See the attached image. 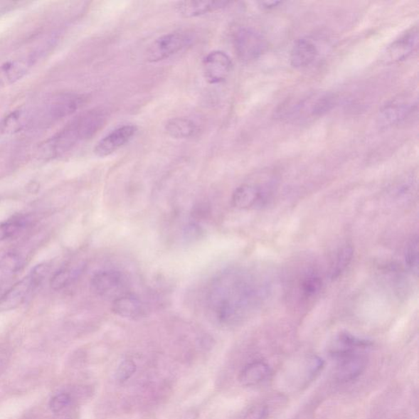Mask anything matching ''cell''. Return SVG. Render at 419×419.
<instances>
[{
  "label": "cell",
  "mask_w": 419,
  "mask_h": 419,
  "mask_svg": "<svg viewBox=\"0 0 419 419\" xmlns=\"http://www.w3.org/2000/svg\"><path fill=\"white\" fill-rule=\"evenodd\" d=\"M255 292L246 277L228 273L212 285L209 297L211 312L219 323L235 324L253 306Z\"/></svg>",
  "instance_id": "obj_1"
},
{
  "label": "cell",
  "mask_w": 419,
  "mask_h": 419,
  "mask_svg": "<svg viewBox=\"0 0 419 419\" xmlns=\"http://www.w3.org/2000/svg\"><path fill=\"white\" fill-rule=\"evenodd\" d=\"M107 121V114L102 108H95L80 114L55 137L43 145V154L57 157L72 150L79 143L94 137L105 126Z\"/></svg>",
  "instance_id": "obj_2"
},
{
  "label": "cell",
  "mask_w": 419,
  "mask_h": 419,
  "mask_svg": "<svg viewBox=\"0 0 419 419\" xmlns=\"http://www.w3.org/2000/svg\"><path fill=\"white\" fill-rule=\"evenodd\" d=\"M335 101L334 95L322 92L301 100L287 102L277 112L281 119L301 121L323 116L334 107Z\"/></svg>",
  "instance_id": "obj_3"
},
{
  "label": "cell",
  "mask_w": 419,
  "mask_h": 419,
  "mask_svg": "<svg viewBox=\"0 0 419 419\" xmlns=\"http://www.w3.org/2000/svg\"><path fill=\"white\" fill-rule=\"evenodd\" d=\"M233 46L238 58L244 63H250L263 55L268 43L257 31L241 28L233 36Z\"/></svg>",
  "instance_id": "obj_4"
},
{
  "label": "cell",
  "mask_w": 419,
  "mask_h": 419,
  "mask_svg": "<svg viewBox=\"0 0 419 419\" xmlns=\"http://www.w3.org/2000/svg\"><path fill=\"white\" fill-rule=\"evenodd\" d=\"M91 286L97 295L112 302L128 294L127 277L116 270L97 272L92 277Z\"/></svg>",
  "instance_id": "obj_5"
},
{
  "label": "cell",
  "mask_w": 419,
  "mask_h": 419,
  "mask_svg": "<svg viewBox=\"0 0 419 419\" xmlns=\"http://www.w3.org/2000/svg\"><path fill=\"white\" fill-rule=\"evenodd\" d=\"M192 41V37L184 32H175L163 36L152 43L146 53L149 63L162 61L181 51Z\"/></svg>",
  "instance_id": "obj_6"
},
{
  "label": "cell",
  "mask_w": 419,
  "mask_h": 419,
  "mask_svg": "<svg viewBox=\"0 0 419 419\" xmlns=\"http://www.w3.org/2000/svg\"><path fill=\"white\" fill-rule=\"evenodd\" d=\"M43 280L36 272L31 270V274L23 280L16 282L9 290L0 297V312H10L23 304L31 292L39 286Z\"/></svg>",
  "instance_id": "obj_7"
},
{
  "label": "cell",
  "mask_w": 419,
  "mask_h": 419,
  "mask_svg": "<svg viewBox=\"0 0 419 419\" xmlns=\"http://www.w3.org/2000/svg\"><path fill=\"white\" fill-rule=\"evenodd\" d=\"M270 195L269 184H245L232 196V204L238 209L260 208L265 206Z\"/></svg>",
  "instance_id": "obj_8"
},
{
  "label": "cell",
  "mask_w": 419,
  "mask_h": 419,
  "mask_svg": "<svg viewBox=\"0 0 419 419\" xmlns=\"http://www.w3.org/2000/svg\"><path fill=\"white\" fill-rule=\"evenodd\" d=\"M203 72L206 80L211 84H219L230 75L233 63L225 52H211L203 60Z\"/></svg>",
  "instance_id": "obj_9"
},
{
  "label": "cell",
  "mask_w": 419,
  "mask_h": 419,
  "mask_svg": "<svg viewBox=\"0 0 419 419\" xmlns=\"http://www.w3.org/2000/svg\"><path fill=\"white\" fill-rule=\"evenodd\" d=\"M137 132V127L133 124H127L113 130L106 137L97 144L95 148V154L97 157H105L110 156L114 152L121 149L132 140Z\"/></svg>",
  "instance_id": "obj_10"
},
{
  "label": "cell",
  "mask_w": 419,
  "mask_h": 419,
  "mask_svg": "<svg viewBox=\"0 0 419 419\" xmlns=\"http://www.w3.org/2000/svg\"><path fill=\"white\" fill-rule=\"evenodd\" d=\"M418 41V31L417 27H413L386 48L383 56V61L395 63L405 60L415 50Z\"/></svg>",
  "instance_id": "obj_11"
},
{
  "label": "cell",
  "mask_w": 419,
  "mask_h": 419,
  "mask_svg": "<svg viewBox=\"0 0 419 419\" xmlns=\"http://www.w3.org/2000/svg\"><path fill=\"white\" fill-rule=\"evenodd\" d=\"M368 359L361 352L351 354L339 360L336 377L340 382L347 383L356 380L367 367Z\"/></svg>",
  "instance_id": "obj_12"
},
{
  "label": "cell",
  "mask_w": 419,
  "mask_h": 419,
  "mask_svg": "<svg viewBox=\"0 0 419 419\" xmlns=\"http://www.w3.org/2000/svg\"><path fill=\"white\" fill-rule=\"evenodd\" d=\"M319 55L317 41L312 37H304L297 41L291 52V64L295 68H306L312 65Z\"/></svg>",
  "instance_id": "obj_13"
},
{
  "label": "cell",
  "mask_w": 419,
  "mask_h": 419,
  "mask_svg": "<svg viewBox=\"0 0 419 419\" xmlns=\"http://www.w3.org/2000/svg\"><path fill=\"white\" fill-rule=\"evenodd\" d=\"M34 56L13 60L0 66V87L12 85L23 78L33 67Z\"/></svg>",
  "instance_id": "obj_14"
},
{
  "label": "cell",
  "mask_w": 419,
  "mask_h": 419,
  "mask_svg": "<svg viewBox=\"0 0 419 419\" xmlns=\"http://www.w3.org/2000/svg\"><path fill=\"white\" fill-rule=\"evenodd\" d=\"M370 345V342L366 340L358 339L349 334H341L331 346L329 351L331 355L339 361L351 354L361 352L367 349Z\"/></svg>",
  "instance_id": "obj_15"
},
{
  "label": "cell",
  "mask_w": 419,
  "mask_h": 419,
  "mask_svg": "<svg viewBox=\"0 0 419 419\" xmlns=\"http://www.w3.org/2000/svg\"><path fill=\"white\" fill-rule=\"evenodd\" d=\"M112 309L118 317L129 319L142 318L147 312L143 302L134 296L129 295V294L114 300Z\"/></svg>",
  "instance_id": "obj_16"
},
{
  "label": "cell",
  "mask_w": 419,
  "mask_h": 419,
  "mask_svg": "<svg viewBox=\"0 0 419 419\" xmlns=\"http://www.w3.org/2000/svg\"><path fill=\"white\" fill-rule=\"evenodd\" d=\"M272 371L268 364L264 361H257L245 366L238 381L244 386H257L268 381L271 377Z\"/></svg>",
  "instance_id": "obj_17"
},
{
  "label": "cell",
  "mask_w": 419,
  "mask_h": 419,
  "mask_svg": "<svg viewBox=\"0 0 419 419\" xmlns=\"http://www.w3.org/2000/svg\"><path fill=\"white\" fill-rule=\"evenodd\" d=\"M85 97L75 94L59 95L51 105L50 114L53 119H62L72 115L83 106Z\"/></svg>",
  "instance_id": "obj_18"
},
{
  "label": "cell",
  "mask_w": 419,
  "mask_h": 419,
  "mask_svg": "<svg viewBox=\"0 0 419 419\" xmlns=\"http://www.w3.org/2000/svg\"><path fill=\"white\" fill-rule=\"evenodd\" d=\"M227 1H181L176 4L178 13L184 18H195L215 12L230 4Z\"/></svg>",
  "instance_id": "obj_19"
},
{
  "label": "cell",
  "mask_w": 419,
  "mask_h": 419,
  "mask_svg": "<svg viewBox=\"0 0 419 419\" xmlns=\"http://www.w3.org/2000/svg\"><path fill=\"white\" fill-rule=\"evenodd\" d=\"M413 113V107L409 103L393 102L381 112L380 119L386 126H391L405 122Z\"/></svg>",
  "instance_id": "obj_20"
},
{
  "label": "cell",
  "mask_w": 419,
  "mask_h": 419,
  "mask_svg": "<svg viewBox=\"0 0 419 419\" xmlns=\"http://www.w3.org/2000/svg\"><path fill=\"white\" fill-rule=\"evenodd\" d=\"M198 130L197 124L189 118H173L166 124V132L174 139L192 138L198 133Z\"/></svg>",
  "instance_id": "obj_21"
},
{
  "label": "cell",
  "mask_w": 419,
  "mask_h": 419,
  "mask_svg": "<svg viewBox=\"0 0 419 419\" xmlns=\"http://www.w3.org/2000/svg\"><path fill=\"white\" fill-rule=\"evenodd\" d=\"M28 223V217L23 215H16L6 221L0 222V241L7 240L19 235Z\"/></svg>",
  "instance_id": "obj_22"
},
{
  "label": "cell",
  "mask_w": 419,
  "mask_h": 419,
  "mask_svg": "<svg viewBox=\"0 0 419 419\" xmlns=\"http://www.w3.org/2000/svg\"><path fill=\"white\" fill-rule=\"evenodd\" d=\"M352 255L353 249L351 246L346 245L339 250L331 265L330 276L332 279H336L346 270L351 262Z\"/></svg>",
  "instance_id": "obj_23"
},
{
  "label": "cell",
  "mask_w": 419,
  "mask_h": 419,
  "mask_svg": "<svg viewBox=\"0 0 419 419\" xmlns=\"http://www.w3.org/2000/svg\"><path fill=\"white\" fill-rule=\"evenodd\" d=\"M23 266V260L18 253H9L0 259V270L5 272V273H16Z\"/></svg>",
  "instance_id": "obj_24"
},
{
  "label": "cell",
  "mask_w": 419,
  "mask_h": 419,
  "mask_svg": "<svg viewBox=\"0 0 419 419\" xmlns=\"http://www.w3.org/2000/svg\"><path fill=\"white\" fill-rule=\"evenodd\" d=\"M76 273H78V271L68 268H63L56 272L51 281L53 290H63V287L68 286L73 281Z\"/></svg>",
  "instance_id": "obj_25"
},
{
  "label": "cell",
  "mask_w": 419,
  "mask_h": 419,
  "mask_svg": "<svg viewBox=\"0 0 419 419\" xmlns=\"http://www.w3.org/2000/svg\"><path fill=\"white\" fill-rule=\"evenodd\" d=\"M418 238L413 237L408 244L405 252V261L408 268L415 275L418 272Z\"/></svg>",
  "instance_id": "obj_26"
},
{
  "label": "cell",
  "mask_w": 419,
  "mask_h": 419,
  "mask_svg": "<svg viewBox=\"0 0 419 419\" xmlns=\"http://www.w3.org/2000/svg\"><path fill=\"white\" fill-rule=\"evenodd\" d=\"M321 286L322 280L319 277L314 275L307 276L302 282V292L307 297H312L319 292Z\"/></svg>",
  "instance_id": "obj_27"
},
{
  "label": "cell",
  "mask_w": 419,
  "mask_h": 419,
  "mask_svg": "<svg viewBox=\"0 0 419 419\" xmlns=\"http://www.w3.org/2000/svg\"><path fill=\"white\" fill-rule=\"evenodd\" d=\"M136 372V364L132 361H124L120 364L117 371L118 382H127Z\"/></svg>",
  "instance_id": "obj_28"
},
{
  "label": "cell",
  "mask_w": 419,
  "mask_h": 419,
  "mask_svg": "<svg viewBox=\"0 0 419 419\" xmlns=\"http://www.w3.org/2000/svg\"><path fill=\"white\" fill-rule=\"evenodd\" d=\"M21 124H23V113L16 112L4 120L1 130L4 132H17L20 129Z\"/></svg>",
  "instance_id": "obj_29"
},
{
  "label": "cell",
  "mask_w": 419,
  "mask_h": 419,
  "mask_svg": "<svg viewBox=\"0 0 419 419\" xmlns=\"http://www.w3.org/2000/svg\"><path fill=\"white\" fill-rule=\"evenodd\" d=\"M70 396L66 393L58 394L53 397L50 403L51 409L53 413L63 411L70 403Z\"/></svg>",
  "instance_id": "obj_30"
},
{
  "label": "cell",
  "mask_w": 419,
  "mask_h": 419,
  "mask_svg": "<svg viewBox=\"0 0 419 419\" xmlns=\"http://www.w3.org/2000/svg\"><path fill=\"white\" fill-rule=\"evenodd\" d=\"M268 417V407L264 405H257L252 407L243 419H267Z\"/></svg>",
  "instance_id": "obj_31"
},
{
  "label": "cell",
  "mask_w": 419,
  "mask_h": 419,
  "mask_svg": "<svg viewBox=\"0 0 419 419\" xmlns=\"http://www.w3.org/2000/svg\"><path fill=\"white\" fill-rule=\"evenodd\" d=\"M281 2L280 1H265L261 2V6H263L264 9H274L277 6V5L280 4Z\"/></svg>",
  "instance_id": "obj_32"
}]
</instances>
